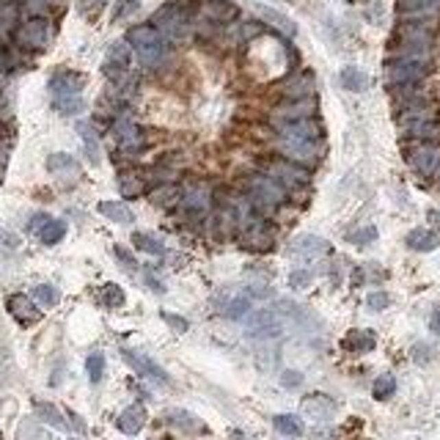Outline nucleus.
I'll return each instance as SVG.
<instances>
[{"mask_svg":"<svg viewBox=\"0 0 440 440\" xmlns=\"http://www.w3.org/2000/svg\"><path fill=\"white\" fill-rule=\"evenodd\" d=\"M407 162L413 165L415 173L421 176H432L440 165V146L432 140H418L410 151H407Z\"/></svg>","mask_w":440,"mask_h":440,"instance_id":"1a4fd4ad","label":"nucleus"},{"mask_svg":"<svg viewBox=\"0 0 440 440\" xmlns=\"http://www.w3.org/2000/svg\"><path fill=\"white\" fill-rule=\"evenodd\" d=\"M341 347H344L347 352L360 355V352H371V350L377 347V339H374L371 330H350V333L341 339Z\"/></svg>","mask_w":440,"mask_h":440,"instance_id":"4be33fe9","label":"nucleus"},{"mask_svg":"<svg viewBox=\"0 0 440 440\" xmlns=\"http://www.w3.org/2000/svg\"><path fill=\"white\" fill-rule=\"evenodd\" d=\"M108 3V0H77V12L80 14H88V17H94L97 12H102V6Z\"/></svg>","mask_w":440,"mask_h":440,"instance_id":"5fc2aeb1","label":"nucleus"},{"mask_svg":"<svg viewBox=\"0 0 440 440\" xmlns=\"http://www.w3.org/2000/svg\"><path fill=\"white\" fill-rule=\"evenodd\" d=\"M116 138L121 143L124 151H138L143 143H146V135L140 127H135L132 121H119L116 124Z\"/></svg>","mask_w":440,"mask_h":440,"instance_id":"aec40b11","label":"nucleus"},{"mask_svg":"<svg viewBox=\"0 0 440 440\" xmlns=\"http://www.w3.org/2000/svg\"><path fill=\"white\" fill-rule=\"evenodd\" d=\"M432 3H435V6H437V3H440V0H432Z\"/></svg>","mask_w":440,"mask_h":440,"instance_id":"0e129e2a","label":"nucleus"},{"mask_svg":"<svg viewBox=\"0 0 440 440\" xmlns=\"http://www.w3.org/2000/svg\"><path fill=\"white\" fill-rule=\"evenodd\" d=\"M209 204H212V190H209L204 182H195V184L184 193V206H187V212H193V215H204V212L209 209Z\"/></svg>","mask_w":440,"mask_h":440,"instance_id":"412c9836","label":"nucleus"},{"mask_svg":"<svg viewBox=\"0 0 440 440\" xmlns=\"http://www.w3.org/2000/svg\"><path fill=\"white\" fill-rule=\"evenodd\" d=\"M3 173H6V154H0V182H3Z\"/></svg>","mask_w":440,"mask_h":440,"instance_id":"680f3d73","label":"nucleus"},{"mask_svg":"<svg viewBox=\"0 0 440 440\" xmlns=\"http://www.w3.org/2000/svg\"><path fill=\"white\" fill-rule=\"evenodd\" d=\"M256 12L270 23V25H276L281 34H286V36H295L297 34V25L286 17V14H281V12H276V9H270V6H256Z\"/></svg>","mask_w":440,"mask_h":440,"instance_id":"c85d7f7f","label":"nucleus"},{"mask_svg":"<svg viewBox=\"0 0 440 440\" xmlns=\"http://www.w3.org/2000/svg\"><path fill=\"white\" fill-rule=\"evenodd\" d=\"M140 9V0H119L116 3V9H113V23H121V20H127V17H132L135 12Z\"/></svg>","mask_w":440,"mask_h":440,"instance_id":"a18cd8bd","label":"nucleus"},{"mask_svg":"<svg viewBox=\"0 0 440 440\" xmlns=\"http://www.w3.org/2000/svg\"><path fill=\"white\" fill-rule=\"evenodd\" d=\"M64 234H66V223H64V220H56V217H50L47 223L39 229V240H42L45 245H56V243H61V240H64Z\"/></svg>","mask_w":440,"mask_h":440,"instance_id":"72a5a7b5","label":"nucleus"},{"mask_svg":"<svg viewBox=\"0 0 440 440\" xmlns=\"http://www.w3.org/2000/svg\"><path fill=\"white\" fill-rule=\"evenodd\" d=\"M281 135L286 138H311V140H319L322 138V124L314 119V116H306V119H295V121H284V124H276Z\"/></svg>","mask_w":440,"mask_h":440,"instance_id":"ddd939ff","label":"nucleus"},{"mask_svg":"<svg viewBox=\"0 0 440 440\" xmlns=\"http://www.w3.org/2000/svg\"><path fill=\"white\" fill-rule=\"evenodd\" d=\"M429 328L440 336V308H435V314H432V319H429Z\"/></svg>","mask_w":440,"mask_h":440,"instance_id":"bf43d9fd","label":"nucleus"},{"mask_svg":"<svg viewBox=\"0 0 440 440\" xmlns=\"http://www.w3.org/2000/svg\"><path fill=\"white\" fill-rule=\"evenodd\" d=\"M47 220H50V215H36V217H34V223H31V232H36V234H39V229L47 223Z\"/></svg>","mask_w":440,"mask_h":440,"instance_id":"13d9d810","label":"nucleus"},{"mask_svg":"<svg viewBox=\"0 0 440 440\" xmlns=\"http://www.w3.org/2000/svg\"><path fill=\"white\" fill-rule=\"evenodd\" d=\"M99 300L105 308H121L124 306V289L119 284H105L99 292Z\"/></svg>","mask_w":440,"mask_h":440,"instance_id":"4c0bfd02","label":"nucleus"},{"mask_svg":"<svg viewBox=\"0 0 440 440\" xmlns=\"http://www.w3.org/2000/svg\"><path fill=\"white\" fill-rule=\"evenodd\" d=\"M311 91H314V77H311V75L295 77V80H289V83L284 86V94H286L289 99H303V97H308Z\"/></svg>","mask_w":440,"mask_h":440,"instance_id":"c9c22d12","label":"nucleus"},{"mask_svg":"<svg viewBox=\"0 0 440 440\" xmlns=\"http://www.w3.org/2000/svg\"><path fill=\"white\" fill-rule=\"evenodd\" d=\"M121 358L138 371V374H143V377H149V380H157V382H162V385H168L171 382V377L165 374V369L160 366V363H154L149 355H143V352H138V350H130V347H124L121 350Z\"/></svg>","mask_w":440,"mask_h":440,"instance_id":"9b49d317","label":"nucleus"},{"mask_svg":"<svg viewBox=\"0 0 440 440\" xmlns=\"http://www.w3.org/2000/svg\"><path fill=\"white\" fill-rule=\"evenodd\" d=\"M113 254H116V259L121 262V267H124L127 273H135V270H138V262L132 259V254H130L127 248H121V245H116V248H113Z\"/></svg>","mask_w":440,"mask_h":440,"instance_id":"09e8293b","label":"nucleus"},{"mask_svg":"<svg viewBox=\"0 0 440 440\" xmlns=\"http://www.w3.org/2000/svg\"><path fill=\"white\" fill-rule=\"evenodd\" d=\"M179 198H182V190H179L176 184H162V187L151 190V204L165 206V209L176 206V204H179Z\"/></svg>","mask_w":440,"mask_h":440,"instance_id":"f704fd0d","label":"nucleus"},{"mask_svg":"<svg viewBox=\"0 0 440 440\" xmlns=\"http://www.w3.org/2000/svg\"><path fill=\"white\" fill-rule=\"evenodd\" d=\"M47 168H50L53 173H61V171H72V173H75V171H77V160H75L72 154H61V151H58V154H50V157H47Z\"/></svg>","mask_w":440,"mask_h":440,"instance_id":"ea45409f","label":"nucleus"},{"mask_svg":"<svg viewBox=\"0 0 440 440\" xmlns=\"http://www.w3.org/2000/svg\"><path fill=\"white\" fill-rule=\"evenodd\" d=\"M281 385H284V388H300V385H303V374H297V371H284V374H281Z\"/></svg>","mask_w":440,"mask_h":440,"instance_id":"6e6d98bb","label":"nucleus"},{"mask_svg":"<svg viewBox=\"0 0 440 440\" xmlns=\"http://www.w3.org/2000/svg\"><path fill=\"white\" fill-rule=\"evenodd\" d=\"M201 12L212 23H234L240 17V9L232 0H206V3H201Z\"/></svg>","mask_w":440,"mask_h":440,"instance_id":"6ab92c4d","label":"nucleus"},{"mask_svg":"<svg viewBox=\"0 0 440 440\" xmlns=\"http://www.w3.org/2000/svg\"><path fill=\"white\" fill-rule=\"evenodd\" d=\"M300 410H303V415H308L314 421H328L336 413V402L330 396H325V393H311V396H306L300 402Z\"/></svg>","mask_w":440,"mask_h":440,"instance_id":"a211bd4d","label":"nucleus"},{"mask_svg":"<svg viewBox=\"0 0 440 440\" xmlns=\"http://www.w3.org/2000/svg\"><path fill=\"white\" fill-rule=\"evenodd\" d=\"M6 61H9V58H6V50H3V45H0V72L6 69Z\"/></svg>","mask_w":440,"mask_h":440,"instance_id":"052dcab7","label":"nucleus"},{"mask_svg":"<svg viewBox=\"0 0 440 440\" xmlns=\"http://www.w3.org/2000/svg\"><path fill=\"white\" fill-rule=\"evenodd\" d=\"M77 132H80V138H83V143H86V151H88L91 165H99V138H97L94 124L80 121V124H77Z\"/></svg>","mask_w":440,"mask_h":440,"instance_id":"c756f323","label":"nucleus"},{"mask_svg":"<svg viewBox=\"0 0 440 440\" xmlns=\"http://www.w3.org/2000/svg\"><path fill=\"white\" fill-rule=\"evenodd\" d=\"M201 9V3H195V0H171V3H165L157 14H154V25L168 31L171 36H182L190 25V17Z\"/></svg>","mask_w":440,"mask_h":440,"instance_id":"20e7f679","label":"nucleus"},{"mask_svg":"<svg viewBox=\"0 0 440 440\" xmlns=\"http://www.w3.org/2000/svg\"><path fill=\"white\" fill-rule=\"evenodd\" d=\"M278 146H281L284 157H289V160H295L300 165H317L319 157H322V143L311 140V138H286V135H281Z\"/></svg>","mask_w":440,"mask_h":440,"instance_id":"0eeeda50","label":"nucleus"},{"mask_svg":"<svg viewBox=\"0 0 440 440\" xmlns=\"http://www.w3.org/2000/svg\"><path fill=\"white\" fill-rule=\"evenodd\" d=\"M86 371H88V380L91 382H99L102 374H105V355L102 352H91L86 358Z\"/></svg>","mask_w":440,"mask_h":440,"instance_id":"79ce46f5","label":"nucleus"},{"mask_svg":"<svg viewBox=\"0 0 440 440\" xmlns=\"http://www.w3.org/2000/svg\"><path fill=\"white\" fill-rule=\"evenodd\" d=\"M289 254L295 259H317V256L328 254V243L322 237H317V234H300V237L292 240Z\"/></svg>","mask_w":440,"mask_h":440,"instance_id":"dca6fc26","label":"nucleus"},{"mask_svg":"<svg viewBox=\"0 0 440 440\" xmlns=\"http://www.w3.org/2000/svg\"><path fill=\"white\" fill-rule=\"evenodd\" d=\"M66 415H69V418H72V426H75V429H77V432H83V435H86V432H88V429H86V424H83V421H80V415H77V413H72V410H66Z\"/></svg>","mask_w":440,"mask_h":440,"instance_id":"4d7b16f0","label":"nucleus"},{"mask_svg":"<svg viewBox=\"0 0 440 440\" xmlns=\"http://www.w3.org/2000/svg\"><path fill=\"white\" fill-rule=\"evenodd\" d=\"M259 168H262L267 176H273V179H276L286 193H289V190H300V187H306V184L311 182L308 168H306V165H300V162H295V160H289V157L262 160V162H259Z\"/></svg>","mask_w":440,"mask_h":440,"instance_id":"7ed1b4c3","label":"nucleus"},{"mask_svg":"<svg viewBox=\"0 0 440 440\" xmlns=\"http://www.w3.org/2000/svg\"><path fill=\"white\" fill-rule=\"evenodd\" d=\"M127 42L130 47L138 53V58L146 64V66H154L162 61L165 56V42L157 31V25H135L127 31Z\"/></svg>","mask_w":440,"mask_h":440,"instance_id":"f03ea898","label":"nucleus"},{"mask_svg":"<svg viewBox=\"0 0 440 440\" xmlns=\"http://www.w3.org/2000/svg\"><path fill=\"white\" fill-rule=\"evenodd\" d=\"M132 245H135L138 251L151 254V256H162V254H165L162 243H157L151 234H143V232H135V234H132Z\"/></svg>","mask_w":440,"mask_h":440,"instance_id":"e433bc0d","label":"nucleus"},{"mask_svg":"<svg viewBox=\"0 0 440 440\" xmlns=\"http://www.w3.org/2000/svg\"><path fill=\"white\" fill-rule=\"evenodd\" d=\"M119 190H121L124 198H138V195L146 193V179L135 171H127V173L119 176Z\"/></svg>","mask_w":440,"mask_h":440,"instance_id":"cd10ccee","label":"nucleus"},{"mask_svg":"<svg viewBox=\"0 0 440 440\" xmlns=\"http://www.w3.org/2000/svg\"><path fill=\"white\" fill-rule=\"evenodd\" d=\"M341 86L347 91H366L369 88V75L360 69V66H344L341 75H339Z\"/></svg>","mask_w":440,"mask_h":440,"instance_id":"bb28decb","label":"nucleus"},{"mask_svg":"<svg viewBox=\"0 0 440 440\" xmlns=\"http://www.w3.org/2000/svg\"><path fill=\"white\" fill-rule=\"evenodd\" d=\"M432 358H435V350H432L429 344H415V347H413V360H415V363L424 366V363H432Z\"/></svg>","mask_w":440,"mask_h":440,"instance_id":"864d4df0","label":"nucleus"},{"mask_svg":"<svg viewBox=\"0 0 440 440\" xmlns=\"http://www.w3.org/2000/svg\"><path fill=\"white\" fill-rule=\"evenodd\" d=\"M429 75V64L426 58H410V56H399L391 58L385 64V77L391 86H404V83H418L421 77Z\"/></svg>","mask_w":440,"mask_h":440,"instance_id":"423d86ee","label":"nucleus"},{"mask_svg":"<svg viewBox=\"0 0 440 440\" xmlns=\"http://www.w3.org/2000/svg\"><path fill=\"white\" fill-rule=\"evenodd\" d=\"M6 308H9V314H12L20 325H36V322L42 319V311L34 306V300H31L28 295H12V297L6 300Z\"/></svg>","mask_w":440,"mask_h":440,"instance_id":"2eb2a0df","label":"nucleus"},{"mask_svg":"<svg viewBox=\"0 0 440 440\" xmlns=\"http://www.w3.org/2000/svg\"><path fill=\"white\" fill-rule=\"evenodd\" d=\"M86 86V75L80 72H69V69H61L50 77V91L56 97H72V94H80Z\"/></svg>","mask_w":440,"mask_h":440,"instance_id":"4468645a","label":"nucleus"},{"mask_svg":"<svg viewBox=\"0 0 440 440\" xmlns=\"http://www.w3.org/2000/svg\"><path fill=\"white\" fill-rule=\"evenodd\" d=\"M165 418H168L173 426L184 429V432H204V424H201L193 413H187V410H168Z\"/></svg>","mask_w":440,"mask_h":440,"instance_id":"473e14b6","label":"nucleus"},{"mask_svg":"<svg viewBox=\"0 0 440 440\" xmlns=\"http://www.w3.org/2000/svg\"><path fill=\"white\" fill-rule=\"evenodd\" d=\"M374 396L377 399H391L393 396V391H396V377L393 374H380L377 380H374Z\"/></svg>","mask_w":440,"mask_h":440,"instance_id":"37998d69","label":"nucleus"},{"mask_svg":"<svg viewBox=\"0 0 440 440\" xmlns=\"http://www.w3.org/2000/svg\"><path fill=\"white\" fill-rule=\"evenodd\" d=\"M366 306H369L371 311H382V308L391 306V297H388L385 292H371V295L366 297Z\"/></svg>","mask_w":440,"mask_h":440,"instance_id":"603ef678","label":"nucleus"},{"mask_svg":"<svg viewBox=\"0 0 440 440\" xmlns=\"http://www.w3.org/2000/svg\"><path fill=\"white\" fill-rule=\"evenodd\" d=\"M130 64H132V53H130V42H113L108 47V58H105V75L110 80H124V75L130 72Z\"/></svg>","mask_w":440,"mask_h":440,"instance_id":"9d476101","label":"nucleus"},{"mask_svg":"<svg viewBox=\"0 0 440 440\" xmlns=\"http://www.w3.org/2000/svg\"><path fill=\"white\" fill-rule=\"evenodd\" d=\"M284 328H286L284 317L270 308H256L248 317V336L251 339H276V336H281Z\"/></svg>","mask_w":440,"mask_h":440,"instance_id":"6e6552de","label":"nucleus"},{"mask_svg":"<svg viewBox=\"0 0 440 440\" xmlns=\"http://www.w3.org/2000/svg\"><path fill=\"white\" fill-rule=\"evenodd\" d=\"M314 110H317L314 99H308V97H303V99H292V102H286V105H281V108H276V110H273V121H276V124H284V121L306 119V116H314Z\"/></svg>","mask_w":440,"mask_h":440,"instance_id":"f3484780","label":"nucleus"},{"mask_svg":"<svg viewBox=\"0 0 440 440\" xmlns=\"http://www.w3.org/2000/svg\"><path fill=\"white\" fill-rule=\"evenodd\" d=\"M243 190H245V195L251 198V204L262 215L276 212L284 204V198H286V190L273 176H267L265 171L262 173H245L243 176Z\"/></svg>","mask_w":440,"mask_h":440,"instance_id":"f257e3e1","label":"nucleus"},{"mask_svg":"<svg viewBox=\"0 0 440 440\" xmlns=\"http://www.w3.org/2000/svg\"><path fill=\"white\" fill-rule=\"evenodd\" d=\"M240 243L251 251H270L276 243V229L270 226L265 215H251L240 226Z\"/></svg>","mask_w":440,"mask_h":440,"instance_id":"39448f33","label":"nucleus"},{"mask_svg":"<svg viewBox=\"0 0 440 440\" xmlns=\"http://www.w3.org/2000/svg\"><path fill=\"white\" fill-rule=\"evenodd\" d=\"M429 217L435 220V223H440V212H435V209H432V212H429Z\"/></svg>","mask_w":440,"mask_h":440,"instance_id":"e2e57ef3","label":"nucleus"},{"mask_svg":"<svg viewBox=\"0 0 440 440\" xmlns=\"http://www.w3.org/2000/svg\"><path fill=\"white\" fill-rule=\"evenodd\" d=\"M34 297H36V303H42L45 308H53V306L61 300L58 289H56V286H50V284H39V286H34Z\"/></svg>","mask_w":440,"mask_h":440,"instance_id":"a19ab883","label":"nucleus"},{"mask_svg":"<svg viewBox=\"0 0 440 440\" xmlns=\"http://www.w3.org/2000/svg\"><path fill=\"white\" fill-rule=\"evenodd\" d=\"M273 426L281 432V435H289V437H300L306 432L303 426V418L300 415H292V413H281L273 418Z\"/></svg>","mask_w":440,"mask_h":440,"instance_id":"7c9ffc66","label":"nucleus"},{"mask_svg":"<svg viewBox=\"0 0 440 440\" xmlns=\"http://www.w3.org/2000/svg\"><path fill=\"white\" fill-rule=\"evenodd\" d=\"M407 248L410 251H418V254H429V251H435L437 245H440V240H437V234L435 232H429V229H413L410 234H407Z\"/></svg>","mask_w":440,"mask_h":440,"instance_id":"5701e85b","label":"nucleus"},{"mask_svg":"<svg viewBox=\"0 0 440 440\" xmlns=\"http://www.w3.org/2000/svg\"><path fill=\"white\" fill-rule=\"evenodd\" d=\"M347 240H350L352 245H369V243L377 240V229H374V226H363V229H358V232H350Z\"/></svg>","mask_w":440,"mask_h":440,"instance_id":"49530a36","label":"nucleus"},{"mask_svg":"<svg viewBox=\"0 0 440 440\" xmlns=\"http://www.w3.org/2000/svg\"><path fill=\"white\" fill-rule=\"evenodd\" d=\"M99 215H105L108 220H113V223H132L135 215L130 206H124L121 201H99Z\"/></svg>","mask_w":440,"mask_h":440,"instance_id":"a878e982","label":"nucleus"},{"mask_svg":"<svg viewBox=\"0 0 440 440\" xmlns=\"http://www.w3.org/2000/svg\"><path fill=\"white\" fill-rule=\"evenodd\" d=\"M34 413H36L45 424H50V426H56V429H69L66 421H64V415H61V410H58L56 404H50V402H34Z\"/></svg>","mask_w":440,"mask_h":440,"instance_id":"2f4dec72","label":"nucleus"},{"mask_svg":"<svg viewBox=\"0 0 440 440\" xmlns=\"http://www.w3.org/2000/svg\"><path fill=\"white\" fill-rule=\"evenodd\" d=\"M407 135H413V138H418V140H437L440 138V121L435 119V116H429V119H421V121H413V124H407V127H402Z\"/></svg>","mask_w":440,"mask_h":440,"instance_id":"393cba45","label":"nucleus"},{"mask_svg":"<svg viewBox=\"0 0 440 440\" xmlns=\"http://www.w3.org/2000/svg\"><path fill=\"white\" fill-rule=\"evenodd\" d=\"M17 42L23 47H31V50H42L47 42H50V23L45 17H34L28 23H23V28L17 31Z\"/></svg>","mask_w":440,"mask_h":440,"instance_id":"f8f14e48","label":"nucleus"},{"mask_svg":"<svg viewBox=\"0 0 440 440\" xmlns=\"http://www.w3.org/2000/svg\"><path fill=\"white\" fill-rule=\"evenodd\" d=\"M160 317H162V322H165L173 333H184V330H187V319H184V317H179V314H168V311H162Z\"/></svg>","mask_w":440,"mask_h":440,"instance_id":"3c124183","label":"nucleus"},{"mask_svg":"<svg viewBox=\"0 0 440 440\" xmlns=\"http://www.w3.org/2000/svg\"><path fill=\"white\" fill-rule=\"evenodd\" d=\"M435 3L432 0H399V14H415V12H424V9H432Z\"/></svg>","mask_w":440,"mask_h":440,"instance_id":"de8ad7c7","label":"nucleus"},{"mask_svg":"<svg viewBox=\"0 0 440 440\" xmlns=\"http://www.w3.org/2000/svg\"><path fill=\"white\" fill-rule=\"evenodd\" d=\"M251 311V300L248 297H234L226 303V317L229 319H245Z\"/></svg>","mask_w":440,"mask_h":440,"instance_id":"c03bdc74","label":"nucleus"},{"mask_svg":"<svg viewBox=\"0 0 440 440\" xmlns=\"http://www.w3.org/2000/svg\"><path fill=\"white\" fill-rule=\"evenodd\" d=\"M143 424H146V410L140 404H132L119 415V429L124 435H138L143 429Z\"/></svg>","mask_w":440,"mask_h":440,"instance_id":"b1692460","label":"nucleus"},{"mask_svg":"<svg viewBox=\"0 0 440 440\" xmlns=\"http://www.w3.org/2000/svg\"><path fill=\"white\" fill-rule=\"evenodd\" d=\"M289 286H292V289H308V286H311V273H308V270H292Z\"/></svg>","mask_w":440,"mask_h":440,"instance_id":"8fccbe9b","label":"nucleus"},{"mask_svg":"<svg viewBox=\"0 0 440 440\" xmlns=\"http://www.w3.org/2000/svg\"><path fill=\"white\" fill-rule=\"evenodd\" d=\"M86 108V102L80 99V94H72V97H56V110L61 116H75Z\"/></svg>","mask_w":440,"mask_h":440,"instance_id":"58836bf2","label":"nucleus"}]
</instances>
